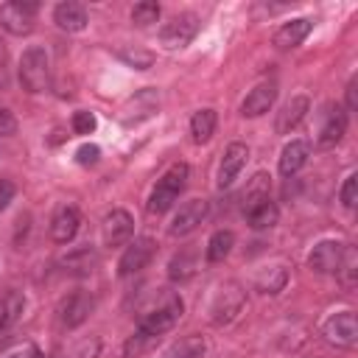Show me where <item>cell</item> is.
<instances>
[{
  "label": "cell",
  "mask_w": 358,
  "mask_h": 358,
  "mask_svg": "<svg viewBox=\"0 0 358 358\" xmlns=\"http://www.w3.org/2000/svg\"><path fill=\"white\" fill-rule=\"evenodd\" d=\"M182 316V299L168 294L159 305H154L151 310H145L137 322V336L134 338H157L165 330H171Z\"/></svg>",
  "instance_id": "1"
},
{
  "label": "cell",
  "mask_w": 358,
  "mask_h": 358,
  "mask_svg": "<svg viewBox=\"0 0 358 358\" xmlns=\"http://www.w3.org/2000/svg\"><path fill=\"white\" fill-rule=\"evenodd\" d=\"M185 185H187V165H185V162L171 165V168L165 171V176L154 185L151 196H148V213H151V215H159V213L171 210L173 201L179 199V193L185 190Z\"/></svg>",
  "instance_id": "2"
},
{
  "label": "cell",
  "mask_w": 358,
  "mask_h": 358,
  "mask_svg": "<svg viewBox=\"0 0 358 358\" xmlns=\"http://www.w3.org/2000/svg\"><path fill=\"white\" fill-rule=\"evenodd\" d=\"M20 81L28 92H45L50 87V67L48 53L39 45H31L20 59Z\"/></svg>",
  "instance_id": "3"
},
{
  "label": "cell",
  "mask_w": 358,
  "mask_h": 358,
  "mask_svg": "<svg viewBox=\"0 0 358 358\" xmlns=\"http://www.w3.org/2000/svg\"><path fill=\"white\" fill-rule=\"evenodd\" d=\"M243 302H246L243 288H241L238 282H224V285L213 294V302H210V319H213L215 324H229V322L241 313Z\"/></svg>",
  "instance_id": "4"
},
{
  "label": "cell",
  "mask_w": 358,
  "mask_h": 358,
  "mask_svg": "<svg viewBox=\"0 0 358 358\" xmlns=\"http://www.w3.org/2000/svg\"><path fill=\"white\" fill-rule=\"evenodd\" d=\"M36 11L39 6L36 3H22V0H8L0 6V25L8 31V34H28L34 28V20H36Z\"/></svg>",
  "instance_id": "5"
},
{
  "label": "cell",
  "mask_w": 358,
  "mask_h": 358,
  "mask_svg": "<svg viewBox=\"0 0 358 358\" xmlns=\"http://www.w3.org/2000/svg\"><path fill=\"white\" fill-rule=\"evenodd\" d=\"M322 333H324V338H327L330 344H336V347H344V350L355 347V341H358V324H355V313H352V310L333 313V316L324 322Z\"/></svg>",
  "instance_id": "6"
},
{
  "label": "cell",
  "mask_w": 358,
  "mask_h": 358,
  "mask_svg": "<svg viewBox=\"0 0 358 358\" xmlns=\"http://www.w3.org/2000/svg\"><path fill=\"white\" fill-rule=\"evenodd\" d=\"M344 249L347 246L338 241H319L308 255V266L319 274H338L341 260H344Z\"/></svg>",
  "instance_id": "7"
},
{
  "label": "cell",
  "mask_w": 358,
  "mask_h": 358,
  "mask_svg": "<svg viewBox=\"0 0 358 358\" xmlns=\"http://www.w3.org/2000/svg\"><path fill=\"white\" fill-rule=\"evenodd\" d=\"M154 252H157V241L154 238H137L134 243H129L126 252H123V257H120V263H117L120 277H129V274L143 271L151 263Z\"/></svg>",
  "instance_id": "8"
},
{
  "label": "cell",
  "mask_w": 358,
  "mask_h": 358,
  "mask_svg": "<svg viewBox=\"0 0 358 358\" xmlns=\"http://www.w3.org/2000/svg\"><path fill=\"white\" fill-rule=\"evenodd\" d=\"M196 31H199V20H196L193 14H179V17H173V20L159 31V42H162L165 48L176 50V48L190 45L193 36H196Z\"/></svg>",
  "instance_id": "9"
},
{
  "label": "cell",
  "mask_w": 358,
  "mask_h": 358,
  "mask_svg": "<svg viewBox=\"0 0 358 358\" xmlns=\"http://www.w3.org/2000/svg\"><path fill=\"white\" fill-rule=\"evenodd\" d=\"M344 129H347V115H344V109H341L338 103H327L324 112H322V126H319L316 143H319L322 148H330V145H336V143L341 140Z\"/></svg>",
  "instance_id": "10"
},
{
  "label": "cell",
  "mask_w": 358,
  "mask_h": 358,
  "mask_svg": "<svg viewBox=\"0 0 358 358\" xmlns=\"http://www.w3.org/2000/svg\"><path fill=\"white\" fill-rule=\"evenodd\" d=\"M204 215H207V201H204V199H190V201H185V204L179 207V213L173 215L168 232H171L173 238L187 235V232H193V229L204 221Z\"/></svg>",
  "instance_id": "11"
},
{
  "label": "cell",
  "mask_w": 358,
  "mask_h": 358,
  "mask_svg": "<svg viewBox=\"0 0 358 358\" xmlns=\"http://www.w3.org/2000/svg\"><path fill=\"white\" fill-rule=\"evenodd\" d=\"M134 232V221L126 210H112L103 218V243L106 246H123Z\"/></svg>",
  "instance_id": "12"
},
{
  "label": "cell",
  "mask_w": 358,
  "mask_h": 358,
  "mask_svg": "<svg viewBox=\"0 0 358 358\" xmlns=\"http://www.w3.org/2000/svg\"><path fill=\"white\" fill-rule=\"evenodd\" d=\"M246 159H249V148L243 143H232L224 151V159L218 168V187H229L235 182V176L241 173V168L246 165Z\"/></svg>",
  "instance_id": "13"
},
{
  "label": "cell",
  "mask_w": 358,
  "mask_h": 358,
  "mask_svg": "<svg viewBox=\"0 0 358 358\" xmlns=\"http://www.w3.org/2000/svg\"><path fill=\"white\" fill-rule=\"evenodd\" d=\"M92 296L90 294H84V291H76V294H70L64 302H62V308H59V316H62V324H67V327H76V324H81L87 316H90V310H92Z\"/></svg>",
  "instance_id": "14"
},
{
  "label": "cell",
  "mask_w": 358,
  "mask_h": 358,
  "mask_svg": "<svg viewBox=\"0 0 358 358\" xmlns=\"http://www.w3.org/2000/svg\"><path fill=\"white\" fill-rule=\"evenodd\" d=\"M308 109H310V101L305 98V95H296V98H291L280 112H277V123H274V129L280 131V134H288L291 129H296L302 120H305V115H308Z\"/></svg>",
  "instance_id": "15"
},
{
  "label": "cell",
  "mask_w": 358,
  "mask_h": 358,
  "mask_svg": "<svg viewBox=\"0 0 358 358\" xmlns=\"http://www.w3.org/2000/svg\"><path fill=\"white\" fill-rule=\"evenodd\" d=\"M274 98H277V87L274 84H257L246 98H243V103H241V112L246 115V117H257V115H266L268 109H271V103H274Z\"/></svg>",
  "instance_id": "16"
},
{
  "label": "cell",
  "mask_w": 358,
  "mask_h": 358,
  "mask_svg": "<svg viewBox=\"0 0 358 358\" xmlns=\"http://www.w3.org/2000/svg\"><path fill=\"white\" fill-rule=\"evenodd\" d=\"M53 20H56V25L62 31L76 34V31H84L87 28V8L81 3H70L67 0V3H59L53 8Z\"/></svg>",
  "instance_id": "17"
},
{
  "label": "cell",
  "mask_w": 358,
  "mask_h": 358,
  "mask_svg": "<svg viewBox=\"0 0 358 358\" xmlns=\"http://www.w3.org/2000/svg\"><path fill=\"white\" fill-rule=\"evenodd\" d=\"M310 28H313V22L305 20V17L291 20V22H285V25H280V31L274 34V45H277L280 50H291V48H296V45L305 42V36L310 34Z\"/></svg>",
  "instance_id": "18"
},
{
  "label": "cell",
  "mask_w": 358,
  "mask_h": 358,
  "mask_svg": "<svg viewBox=\"0 0 358 358\" xmlns=\"http://www.w3.org/2000/svg\"><path fill=\"white\" fill-rule=\"evenodd\" d=\"M78 224H81L78 210H76V207H62V210L53 215V221H50V238H53L56 243H67V241L76 238Z\"/></svg>",
  "instance_id": "19"
},
{
  "label": "cell",
  "mask_w": 358,
  "mask_h": 358,
  "mask_svg": "<svg viewBox=\"0 0 358 358\" xmlns=\"http://www.w3.org/2000/svg\"><path fill=\"white\" fill-rule=\"evenodd\" d=\"M308 157H310V143H308V140H291V143L282 148V154H280V173H282V176L296 173V171L308 162Z\"/></svg>",
  "instance_id": "20"
},
{
  "label": "cell",
  "mask_w": 358,
  "mask_h": 358,
  "mask_svg": "<svg viewBox=\"0 0 358 358\" xmlns=\"http://www.w3.org/2000/svg\"><path fill=\"white\" fill-rule=\"evenodd\" d=\"M22 308H25V296L14 288H6L0 291V327H11L20 316H22Z\"/></svg>",
  "instance_id": "21"
},
{
  "label": "cell",
  "mask_w": 358,
  "mask_h": 358,
  "mask_svg": "<svg viewBox=\"0 0 358 358\" xmlns=\"http://www.w3.org/2000/svg\"><path fill=\"white\" fill-rule=\"evenodd\" d=\"M246 218H249V227H255V229H268V227L277 224L280 210H277V204H274L271 199H263V201H257V204H252V207L246 210Z\"/></svg>",
  "instance_id": "22"
},
{
  "label": "cell",
  "mask_w": 358,
  "mask_h": 358,
  "mask_svg": "<svg viewBox=\"0 0 358 358\" xmlns=\"http://www.w3.org/2000/svg\"><path fill=\"white\" fill-rule=\"evenodd\" d=\"M215 109H199L193 117H190V134L196 143H207L215 131Z\"/></svg>",
  "instance_id": "23"
},
{
  "label": "cell",
  "mask_w": 358,
  "mask_h": 358,
  "mask_svg": "<svg viewBox=\"0 0 358 358\" xmlns=\"http://www.w3.org/2000/svg\"><path fill=\"white\" fill-rule=\"evenodd\" d=\"M204 350H207V344H204L201 336H185V338H179V341L165 352V358H201Z\"/></svg>",
  "instance_id": "24"
},
{
  "label": "cell",
  "mask_w": 358,
  "mask_h": 358,
  "mask_svg": "<svg viewBox=\"0 0 358 358\" xmlns=\"http://www.w3.org/2000/svg\"><path fill=\"white\" fill-rule=\"evenodd\" d=\"M232 243H235V235H232L229 229L213 232V238L207 241V260H210V263H221V260L229 255Z\"/></svg>",
  "instance_id": "25"
},
{
  "label": "cell",
  "mask_w": 358,
  "mask_h": 358,
  "mask_svg": "<svg viewBox=\"0 0 358 358\" xmlns=\"http://www.w3.org/2000/svg\"><path fill=\"white\" fill-rule=\"evenodd\" d=\"M285 280H288L285 268H282V266H274V268H266L263 274H257L255 285H257V291H263V294H280V291L285 288Z\"/></svg>",
  "instance_id": "26"
},
{
  "label": "cell",
  "mask_w": 358,
  "mask_h": 358,
  "mask_svg": "<svg viewBox=\"0 0 358 358\" xmlns=\"http://www.w3.org/2000/svg\"><path fill=\"white\" fill-rule=\"evenodd\" d=\"M263 199H268V176L260 171V173H255V176L249 179V185H246V190H243V207L249 210L252 204H257V201H263Z\"/></svg>",
  "instance_id": "27"
},
{
  "label": "cell",
  "mask_w": 358,
  "mask_h": 358,
  "mask_svg": "<svg viewBox=\"0 0 358 358\" xmlns=\"http://www.w3.org/2000/svg\"><path fill=\"white\" fill-rule=\"evenodd\" d=\"M193 271H196V255H193L190 249L173 255V260H171V271H168L171 280H187V277H193Z\"/></svg>",
  "instance_id": "28"
},
{
  "label": "cell",
  "mask_w": 358,
  "mask_h": 358,
  "mask_svg": "<svg viewBox=\"0 0 358 358\" xmlns=\"http://www.w3.org/2000/svg\"><path fill=\"white\" fill-rule=\"evenodd\" d=\"M157 17H159V6L157 3H137L134 8H131V20L137 22V25H151V22H157Z\"/></svg>",
  "instance_id": "29"
},
{
  "label": "cell",
  "mask_w": 358,
  "mask_h": 358,
  "mask_svg": "<svg viewBox=\"0 0 358 358\" xmlns=\"http://www.w3.org/2000/svg\"><path fill=\"white\" fill-rule=\"evenodd\" d=\"M355 266H358L355 249H352V246H347V249H344L341 268H338V274H336V277H341V282H344V285H352V282H355Z\"/></svg>",
  "instance_id": "30"
},
{
  "label": "cell",
  "mask_w": 358,
  "mask_h": 358,
  "mask_svg": "<svg viewBox=\"0 0 358 358\" xmlns=\"http://www.w3.org/2000/svg\"><path fill=\"white\" fill-rule=\"evenodd\" d=\"M73 131H76V134H92V131H95V115L78 109V112L73 115Z\"/></svg>",
  "instance_id": "31"
},
{
  "label": "cell",
  "mask_w": 358,
  "mask_h": 358,
  "mask_svg": "<svg viewBox=\"0 0 358 358\" xmlns=\"http://www.w3.org/2000/svg\"><path fill=\"white\" fill-rule=\"evenodd\" d=\"M341 201H344V207H355V201H358V176L355 173H350L347 179H344V187H341Z\"/></svg>",
  "instance_id": "32"
},
{
  "label": "cell",
  "mask_w": 358,
  "mask_h": 358,
  "mask_svg": "<svg viewBox=\"0 0 358 358\" xmlns=\"http://www.w3.org/2000/svg\"><path fill=\"white\" fill-rule=\"evenodd\" d=\"M98 157H101V148H98V145H81V148L76 151V159H78L81 165H95Z\"/></svg>",
  "instance_id": "33"
},
{
  "label": "cell",
  "mask_w": 358,
  "mask_h": 358,
  "mask_svg": "<svg viewBox=\"0 0 358 358\" xmlns=\"http://www.w3.org/2000/svg\"><path fill=\"white\" fill-rule=\"evenodd\" d=\"M17 131V117L8 109H0V137H11Z\"/></svg>",
  "instance_id": "34"
},
{
  "label": "cell",
  "mask_w": 358,
  "mask_h": 358,
  "mask_svg": "<svg viewBox=\"0 0 358 358\" xmlns=\"http://www.w3.org/2000/svg\"><path fill=\"white\" fill-rule=\"evenodd\" d=\"M6 358H45V355L39 352V347L28 344V347H22V350H14V352H11V355H6Z\"/></svg>",
  "instance_id": "35"
},
{
  "label": "cell",
  "mask_w": 358,
  "mask_h": 358,
  "mask_svg": "<svg viewBox=\"0 0 358 358\" xmlns=\"http://www.w3.org/2000/svg\"><path fill=\"white\" fill-rule=\"evenodd\" d=\"M11 199H14V185H11V182H6V179H0V210H3Z\"/></svg>",
  "instance_id": "36"
},
{
  "label": "cell",
  "mask_w": 358,
  "mask_h": 358,
  "mask_svg": "<svg viewBox=\"0 0 358 358\" xmlns=\"http://www.w3.org/2000/svg\"><path fill=\"white\" fill-rule=\"evenodd\" d=\"M355 106H358V101H355V78L347 84V109L350 112H355Z\"/></svg>",
  "instance_id": "37"
},
{
  "label": "cell",
  "mask_w": 358,
  "mask_h": 358,
  "mask_svg": "<svg viewBox=\"0 0 358 358\" xmlns=\"http://www.w3.org/2000/svg\"><path fill=\"white\" fill-rule=\"evenodd\" d=\"M6 341H8V336H6V333H3V327H0V347H3Z\"/></svg>",
  "instance_id": "38"
}]
</instances>
